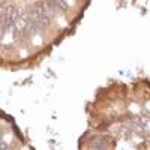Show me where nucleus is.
<instances>
[{
	"label": "nucleus",
	"mask_w": 150,
	"mask_h": 150,
	"mask_svg": "<svg viewBox=\"0 0 150 150\" xmlns=\"http://www.w3.org/2000/svg\"><path fill=\"white\" fill-rule=\"evenodd\" d=\"M92 147H93V149H105V147H108V146H107V143L104 141V138H98V140H95V143H92Z\"/></svg>",
	"instance_id": "1"
}]
</instances>
